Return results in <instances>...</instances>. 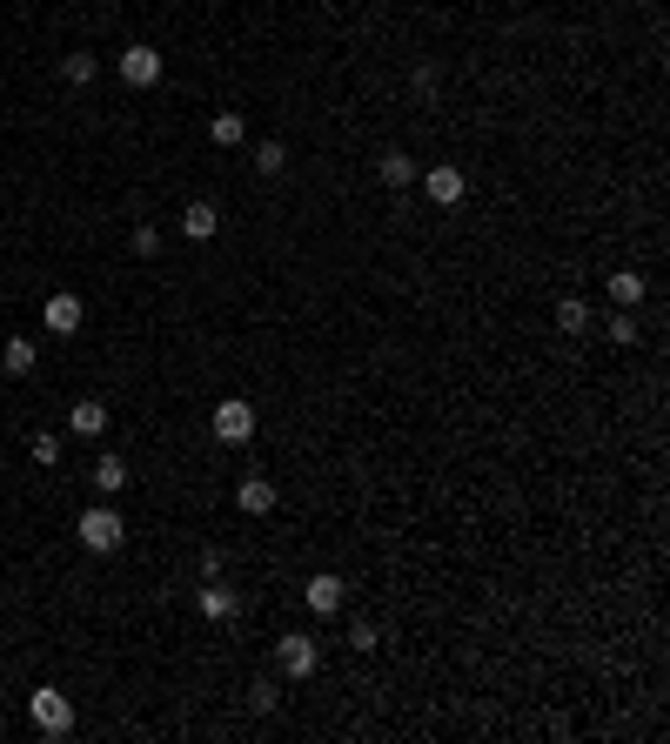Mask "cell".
Segmentation results:
<instances>
[{
	"mask_svg": "<svg viewBox=\"0 0 670 744\" xmlns=\"http://www.w3.org/2000/svg\"><path fill=\"white\" fill-rule=\"evenodd\" d=\"M67 429H74V436H88V443H94V436L108 429V409H101V403L88 396V403H74V409H67Z\"/></svg>",
	"mask_w": 670,
	"mask_h": 744,
	"instance_id": "obj_12",
	"label": "cell"
},
{
	"mask_svg": "<svg viewBox=\"0 0 670 744\" xmlns=\"http://www.w3.org/2000/svg\"><path fill=\"white\" fill-rule=\"evenodd\" d=\"M610 302H617V309H637V302H644V275L617 269V275H610Z\"/></svg>",
	"mask_w": 670,
	"mask_h": 744,
	"instance_id": "obj_14",
	"label": "cell"
},
{
	"mask_svg": "<svg viewBox=\"0 0 670 744\" xmlns=\"http://www.w3.org/2000/svg\"><path fill=\"white\" fill-rule=\"evenodd\" d=\"M215 436H222V443H248V436H255V403L228 396V403L215 409Z\"/></svg>",
	"mask_w": 670,
	"mask_h": 744,
	"instance_id": "obj_5",
	"label": "cell"
},
{
	"mask_svg": "<svg viewBox=\"0 0 670 744\" xmlns=\"http://www.w3.org/2000/svg\"><path fill=\"white\" fill-rule=\"evenodd\" d=\"M376 175H382V181H389V188H409V181H416V161L402 155V148H389V155H382V161H376Z\"/></svg>",
	"mask_w": 670,
	"mask_h": 744,
	"instance_id": "obj_16",
	"label": "cell"
},
{
	"mask_svg": "<svg viewBox=\"0 0 670 744\" xmlns=\"http://www.w3.org/2000/svg\"><path fill=\"white\" fill-rule=\"evenodd\" d=\"M235 503H242L248 517H268V510H275V483H262V476H242V483H235Z\"/></svg>",
	"mask_w": 670,
	"mask_h": 744,
	"instance_id": "obj_11",
	"label": "cell"
},
{
	"mask_svg": "<svg viewBox=\"0 0 670 744\" xmlns=\"http://www.w3.org/2000/svg\"><path fill=\"white\" fill-rule=\"evenodd\" d=\"M41 322H47V336H81V322H88V309H81V295H47V309H41Z\"/></svg>",
	"mask_w": 670,
	"mask_h": 744,
	"instance_id": "obj_4",
	"label": "cell"
},
{
	"mask_svg": "<svg viewBox=\"0 0 670 744\" xmlns=\"http://www.w3.org/2000/svg\"><path fill=\"white\" fill-rule=\"evenodd\" d=\"M255 168H262V175H282V168H289V148H282V141H262V148H255Z\"/></svg>",
	"mask_w": 670,
	"mask_h": 744,
	"instance_id": "obj_20",
	"label": "cell"
},
{
	"mask_svg": "<svg viewBox=\"0 0 670 744\" xmlns=\"http://www.w3.org/2000/svg\"><path fill=\"white\" fill-rule=\"evenodd\" d=\"M235 610H242V597H235V590H228V584H215V577L201 584V617H208V624H228Z\"/></svg>",
	"mask_w": 670,
	"mask_h": 744,
	"instance_id": "obj_10",
	"label": "cell"
},
{
	"mask_svg": "<svg viewBox=\"0 0 670 744\" xmlns=\"http://www.w3.org/2000/svg\"><path fill=\"white\" fill-rule=\"evenodd\" d=\"M155 248H161V228L141 222V228H134V255H155Z\"/></svg>",
	"mask_w": 670,
	"mask_h": 744,
	"instance_id": "obj_22",
	"label": "cell"
},
{
	"mask_svg": "<svg viewBox=\"0 0 670 744\" xmlns=\"http://www.w3.org/2000/svg\"><path fill=\"white\" fill-rule=\"evenodd\" d=\"M610 342H637V322H630V309H624V316H610Z\"/></svg>",
	"mask_w": 670,
	"mask_h": 744,
	"instance_id": "obj_23",
	"label": "cell"
},
{
	"mask_svg": "<svg viewBox=\"0 0 670 744\" xmlns=\"http://www.w3.org/2000/svg\"><path fill=\"white\" fill-rule=\"evenodd\" d=\"M34 362H41V356H34V342H27V336H14L7 349H0V369H7V376H34Z\"/></svg>",
	"mask_w": 670,
	"mask_h": 744,
	"instance_id": "obj_15",
	"label": "cell"
},
{
	"mask_svg": "<svg viewBox=\"0 0 670 744\" xmlns=\"http://www.w3.org/2000/svg\"><path fill=\"white\" fill-rule=\"evenodd\" d=\"M27 456H34V463H41V470H54V463H61V436H34V443H27Z\"/></svg>",
	"mask_w": 670,
	"mask_h": 744,
	"instance_id": "obj_21",
	"label": "cell"
},
{
	"mask_svg": "<svg viewBox=\"0 0 670 744\" xmlns=\"http://www.w3.org/2000/svg\"><path fill=\"white\" fill-rule=\"evenodd\" d=\"M215 228H222V208H215V202H188V208H181V235H188V242H208Z\"/></svg>",
	"mask_w": 670,
	"mask_h": 744,
	"instance_id": "obj_9",
	"label": "cell"
},
{
	"mask_svg": "<svg viewBox=\"0 0 670 744\" xmlns=\"http://www.w3.org/2000/svg\"><path fill=\"white\" fill-rule=\"evenodd\" d=\"M423 188H429V202H436V208H456V202L469 195L463 168H449V161H443V168H429V181H423Z\"/></svg>",
	"mask_w": 670,
	"mask_h": 744,
	"instance_id": "obj_8",
	"label": "cell"
},
{
	"mask_svg": "<svg viewBox=\"0 0 670 744\" xmlns=\"http://www.w3.org/2000/svg\"><path fill=\"white\" fill-rule=\"evenodd\" d=\"M557 329H563V336H583V329H590V309H583L577 295H563V302H557Z\"/></svg>",
	"mask_w": 670,
	"mask_h": 744,
	"instance_id": "obj_18",
	"label": "cell"
},
{
	"mask_svg": "<svg viewBox=\"0 0 670 744\" xmlns=\"http://www.w3.org/2000/svg\"><path fill=\"white\" fill-rule=\"evenodd\" d=\"M61 81H67V88H94V54H67Z\"/></svg>",
	"mask_w": 670,
	"mask_h": 744,
	"instance_id": "obj_19",
	"label": "cell"
},
{
	"mask_svg": "<svg viewBox=\"0 0 670 744\" xmlns=\"http://www.w3.org/2000/svg\"><path fill=\"white\" fill-rule=\"evenodd\" d=\"M242 135H248V121L235 108H222L215 121H208V141H215V148H242Z\"/></svg>",
	"mask_w": 670,
	"mask_h": 744,
	"instance_id": "obj_13",
	"label": "cell"
},
{
	"mask_svg": "<svg viewBox=\"0 0 670 744\" xmlns=\"http://www.w3.org/2000/svg\"><path fill=\"white\" fill-rule=\"evenodd\" d=\"M121 81H128V88H155V81H161V54L148 41L121 47Z\"/></svg>",
	"mask_w": 670,
	"mask_h": 744,
	"instance_id": "obj_6",
	"label": "cell"
},
{
	"mask_svg": "<svg viewBox=\"0 0 670 744\" xmlns=\"http://www.w3.org/2000/svg\"><path fill=\"white\" fill-rule=\"evenodd\" d=\"M74 537L88 543L94 557H114V550L128 543V523L114 517V510H94V503H88V510H81V523H74Z\"/></svg>",
	"mask_w": 670,
	"mask_h": 744,
	"instance_id": "obj_1",
	"label": "cell"
},
{
	"mask_svg": "<svg viewBox=\"0 0 670 744\" xmlns=\"http://www.w3.org/2000/svg\"><path fill=\"white\" fill-rule=\"evenodd\" d=\"M94 490H128V463H121V456H101V463H94Z\"/></svg>",
	"mask_w": 670,
	"mask_h": 744,
	"instance_id": "obj_17",
	"label": "cell"
},
{
	"mask_svg": "<svg viewBox=\"0 0 670 744\" xmlns=\"http://www.w3.org/2000/svg\"><path fill=\"white\" fill-rule=\"evenodd\" d=\"M275 664H282V677H315V664H322V644H315V637H282V644H275Z\"/></svg>",
	"mask_w": 670,
	"mask_h": 744,
	"instance_id": "obj_3",
	"label": "cell"
},
{
	"mask_svg": "<svg viewBox=\"0 0 670 744\" xmlns=\"http://www.w3.org/2000/svg\"><path fill=\"white\" fill-rule=\"evenodd\" d=\"M27 718H34V731H41V738H67V731H74V704H67L54 684H41V691L27 698Z\"/></svg>",
	"mask_w": 670,
	"mask_h": 744,
	"instance_id": "obj_2",
	"label": "cell"
},
{
	"mask_svg": "<svg viewBox=\"0 0 670 744\" xmlns=\"http://www.w3.org/2000/svg\"><path fill=\"white\" fill-rule=\"evenodd\" d=\"M342 597H349V584H342L335 570H315V577H309V610H315V617H335Z\"/></svg>",
	"mask_w": 670,
	"mask_h": 744,
	"instance_id": "obj_7",
	"label": "cell"
}]
</instances>
